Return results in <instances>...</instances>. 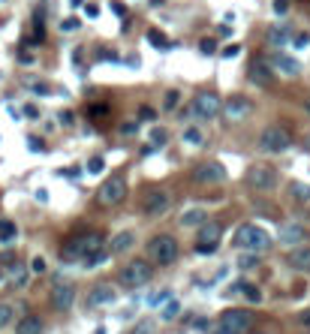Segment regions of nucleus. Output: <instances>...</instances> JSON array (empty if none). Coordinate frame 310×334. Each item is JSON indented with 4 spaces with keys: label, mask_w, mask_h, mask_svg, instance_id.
Returning <instances> with one entry per match:
<instances>
[{
    "label": "nucleus",
    "mask_w": 310,
    "mask_h": 334,
    "mask_svg": "<svg viewBox=\"0 0 310 334\" xmlns=\"http://www.w3.org/2000/svg\"><path fill=\"white\" fill-rule=\"evenodd\" d=\"M241 292H244V295H247V301H253V304H259V301H262V292H259L256 286H250V283H244V286H241Z\"/></svg>",
    "instance_id": "nucleus-34"
},
{
    "label": "nucleus",
    "mask_w": 310,
    "mask_h": 334,
    "mask_svg": "<svg viewBox=\"0 0 310 334\" xmlns=\"http://www.w3.org/2000/svg\"><path fill=\"white\" fill-rule=\"evenodd\" d=\"M151 3H163V0H151Z\"/></svg>",
    "instance_id": "nucleus-56"
},
{
    "label": "nucleus",
    "mask_w": 310,
    "mask_h": 334,
    "mask_svg": "<svg viewBox=\"0 0 310 334\" xmlns=\"http://www.w3.org/2000/svg\"><path fill=\"white\" fill-rule=\"evenodd\" d=\"M109 256H112V253H109V250L102 247V250H96V253L84 256V259H81V265H84V268H96V265H102V262H106Z\"/></svg>",
    "instance_id": "nucleus-26"
},
{
    "label": "nucleus",
    "mask_w": 310,
    "mask_h": 334,
    "mask_svg": "<svg viewBox=\"0 0 310 334\" xmlns=\"http://www.w3.org/2000/svg\"><path fill=\"white\" fill-rule=\"evenodd\" d=\"M169 193L166 190H160V187H154V190H148L145 193V199H142V205H145V214L148 217H160V214H166L169 211Z\"/></svg>",
    "instance_id": "nucleus-13"
},
{
    "label": "nucleus",
    "mask_w": 310,
    "mask_h": 334,
    "mask_svg": "<svg viewBox=\"0 0 310 334\" xmlns=\"http://www.w3.org/2000/svg\"><path fill=\"white\" fill-rule=\"evenodd\" d=\"M30 90H33V93H39V96H48V93H54V90H51L48 84H42V81H33V84H30Z\"/></svg>",
    "instance_id": "nucleus-40"
},
{
    "label": "nucleus",
    "mask_w": 310,
    "mask_h": 334,
    "mask_svg": "<svg viewBox=\"0 0 310 334\" xmlns=\"http://www.w3.org/2000/svg\"><path fill=\"white\" fill-rule=\"evenodd\" d=\"M253 310H247V307H229V310H223L220 313V328L226 334H247L253 328Z\"/></svg>",
    "instance_id": "nucleus-6"
},
{
    "label": "nucleus",
    "mask_w": 310,
    "mask_h": 334,
    "mask_svg": "<svg viewBox=\"0 0 310 334\" xmlns=\"http://www.w3.org/2000/svg\"><path fill=\"white\" fill-rule=\"evenodd\" d=\"M115 301H118V289L112 283H96L87 292V307H109Z\"/></svg>",
    "instance_id": "nucleus-14"
},
{
    "label": "nucleus",
    "mask_w": 310,
    "mask_h": 334,
    "mask_svg": "<svg viewBox=\"0 0 310 334\" xmlns=\"http://www.w3.org/2000/svg\"><path fill=\"white\" fill-rule=\"evenodd\" d=\"M102 169H106V160H102V157H90V160H87V172H90V175H102Z\"/></svg>",
    "instance_id": "nucleus-33"
},
{
    "label": "nucleus",
    "mask_w": 310,
    "mask_h": 334,
    "mask_svg": "<svg viewBox=\"0 0 310 334\" xmlns=\"http://www.w3.org/2000/svg\"><path fill=\"white\" fill-rule=\"evenodd\" d=\"M0 277H3V274H0Z\"/></svg>",
    "instance_id": "nucleus-57"
},
{
    "label": "nucleus",
    "mask_w": 310,
    "mask_h": 334,
    "mask_svg": "<svg viewBox=\"0 0 310 334\" xmlns=\"http://www.w3.org/2000/svg\"><path fill=\"white\" fill-rule=\"evenodd\" d=\"M121 286H127V289H139V286H145V283H151V277H154V265L148 262V259H130L124 268H121Z\"/></svg>",
    "instance_id": "nucleus-4"
},
{
    "label": "nucleus",
    "mask_w": 310,
    "mask_h": 334,
    "mask_svg": "<svg viewBox=\"0 0 310 334\" xmlns=\"http://www.w3.org/2000/svg\"><path fill=\"white\" fill-rule=\"evenodd\" d=\"M286 9H289V0H274V12L277 15H286Z\"/></svg>",
    "instance_id": "nucleus-45"
},
{
    "label": "nucleus",
    "mask_w": 310,
    "mask_h": 334,
    "mask_svg": "<svg viewBox=\"0 0 310 334\" xmlns=\"http://www.w3.org/2000/svg\"><path fill=\"white\" fill-rule=\"evenodd\" d=\"M286 265L292 268V271H301V274H310V244H298V247H292L289 253H286Z\"/></svg>",
    "instance_id": "nucleus-18"
},
{
    "label": "nucleus",
    "mask_w": 310,
    "mask_h": 334,
    "mask_svg": "<svg viewBox=\"0 0 310 334\" xmlns=\"http://www.w3.org/2000/svg\"><path fill=\"white\" fill-rule=\"evenodd\" d=\"M12 283H15V286H24V283H27V271H24L21 265L12 268Z\"/></svg>",
    "instance_id": "nucleus-37"
},
{
    "label": "nucleus",
    "mask_w": 310,
    "mask_h": 334,
    "mask_svg": "<svg viewBox=\"0 0 310 334\" xmlns=\"http://www.w3.org/2000/svg\"><path fill=\"white\" fill-rule=\"evenodd\" d=\"M133 247H136V232H133V229H121L118 235H112V241H109L106 250H109L112 256H118V253H130Z\"/></svg>",
    "instance_id": "nucleus-19"
},
{
    "label": "nucleus",
    "mask_w": 310,
    "mask_h": 334,
    "mask_svg": "<svg viewBox=\"0 0 310 334\" xmlns=\"http://www.w3.org/2000/svg\"><path fill=\"white\" fill-rule=\"evenodd\" d=\"M238 265H241V268H256V265H259V253H244V256L238 259Z\"/></svg>",
    "instance_id": "nucleus-35"
},
{
    "label": "nucleus",
    "mask_w": 310,
    "mask_h": 334,
    "mask_svg": "<svg viewBox=\"0 0 310 334\" xmlns=\"http://www.w3.org/2000/svg\"><path fill=\"white\" fill-rule=\"evenodd\" d=\"M232 247L250 250V253H262V250L271 247V235H268V229L259 226V223H241V226L235 229V235H232Z\"/></svg>",
    "instance_id": "nucleus-2"
},
{
    "label": "nucleus",
    "mask_w": 310,
    "mask_h": 334,
    "mask_svg": "<svg viewBox=\"0 0 310 334\" xmlns=\"http://www.w3.org/2000/svg\"><path fill=\"white\" fill-rule=\"evenodd\" d=\"M60 27H63V30H75V27H78V21H75V18H66Z\"/></svg>",
    "instance_id": "nucleus-50"
},
{
    "label": "nucleus",
    "mask_w": 310,
    "mask_h": 334,
    "mask_svg": "<svg viewBox=\"0 0 310 334\" xmlns=\"http://www.w3.org/2000/svg\"><path fill=\"white\" fill-rule=\"evenodd\" d=\"M178 313H181V301H178V298H169V301L163 304V310H160V319L169 322V319H175Z\"/></svg>",
    "instance_id": "nucleus-27"
},
{
    "label": "nucleus",
    "mask_w": 310,
    "mask_h": 334,
    "mask_svg": "<svg viewBox=\"0 0 310 334\" xmlns=\"http://www.w3.org/2000/svg\"><path fill=\"white\" fill-rule=\"evenodd\" d=\"M247 75H250V81L259 84V87H271V84H274V69L268 66V60H253L250 69H247Z\"/></svg>",
    "instance_id": "nucleus-17"
},
{
    "label": "nucleus",
    "mask_w": 310,
    "mask_h": 334,
    "mask_svg": "<svg viewBox=\"0 0 310 334\" xmlns=\"http://www.w3.org/2000/svg\"><path fill=\"white\" fill-rule=\"evenodd\" d=\"M292 42H295L298 48H307V45H310V36H307V33H298V36H295Z\"/></svg>",
    "instance_id": "nucleus-46"
},
{
    "label": "nucleus",
    "mask_w": 310,
    "mask_h": 334,
    "mask_svg": "<svg viewBox=\"0 0 310 334\" xmlns=\"http://www.w3.org/2000/svg\"><path fill=\"white\" fill-rule=\"evenodd\" d=\"M102 247H106V241H102L99 232H75L72 238L63 241L60 259H63V262H81L84 256H90V253H96V250H102Z\"/></svg>",
    "instance_id": "nucleus-1"
},
{
    "label": "nucleus",
    "mask_w": 310,
    "mask_h": 334,
    "mask_svg": "<svg viewBox=\"0 0 310 334\" xmlns=\"http://www.w3.org/2000/svg\"><path fill=\"white\" fill-rule=\"evenodd\" d=\"M220 54H223V57H235V54H241V45H226Z\"/></svg>",
    "instance_id": "nucleus-44"
},
{
    "label": "nucleus",
    "mask_w": 310,
    "mask_h": 334,
    "mask_svg": "<svg viewBox=\"0 0 310 334\" xmlns=\"http://www.w3.org/2000/svg\"><path fill=\"white\" fill-rule=\"evenodd\" d=\"M27 145H30L33 151H42V142H36V139H27Z\"/></svg>",
    "instance_id": "nucleus-53"
},
{
    "label": "nucleus",
    "mask_w": 310,
    "mask_h": 334,
    "mask_svg": "<svg viewBox=\"0 0 310 334\" xmlns=\"http://www.w3.org/2000/svg\"><path fill=\"white\" fill-rule=\"evenodd\" d=\"M268 66L274 69V72H280V75H301V63L292 57V54H283V51H277L271 60H268Z\"/></svg>",
    "instance_id": "nucleus-16"
},
{
    "label": "nucleus",
    "mask_w": 310,
    "mask_h": 334,
    "mask_svg": "<svg viewBox=\"0 0 310 334\" xmlns=\"http://www.w3.org/2000/svg\"><path fill=\"white\" fill-rule=\"evenodd\" d=\"M18 235V226L12 220H0V241H15Z\"/></svg>",
    "instance_id": "nucleus-28"
},
{
    "label": "nucleus",
    "mask_w": 310,
    "mask_h": 334,
    "mask_svg": "<svg viewBox=\"0 0 310 334\" xmlns=\"http://www.w3.org/2000/svg\"><path fill=\"white\" fill-rule=\"evenodd\" d=\"M178 102H181V93H178V90H166L163 108H166V112H175V108H178Z\"/></svg>",
    "instance_id": "nucleus-32"
},
{
    "label": "nucleus",
    "mask_w": 310,
    "mask_h": 334,
    "mask_svg": "<svg viewBox=\"0 0 310 334\" xmlns=\"http://www.w3.org/2000/svg\"><path fill=\"white\" fill-rule=\"evenodd\" d=\"M148 42H151L154 48H169V39H166L160 30H148Z\"/></svg>",
    "instance_id": "nucleus-31"
},
{
    "label": "nucleus",
    "mask_w": 310,
    "mask_h": 334,
    "mask_svg": "<svg viewBox=\"0 0 310 334\" xmlns=\"http://www.w3.org/2000/svg\"><path fill=\"white\" fill-rule=\"evenodd\" d=\"M21 115H24V118H39V108H36V105H24Z\"/></svg>",
    "instance_id": "nucleus-48"
},
{
    "label": "nucleus",
    "mask_w": 310,
    "mask_h": 334,
    "mask_svg": "<svg viewBox=\"0 0 310 334\" xmlns=\"http://www.w3.org/2000/svg\"><path fill=\"white\" fill-rule=\"evenodd\" d=\"M139 118H142V121H154V108H151V105H142Z\"/></svg>",
    "instance_id": "nucleus-47"
},
{
    "label": "nucleus",
    "mask_w": 310,
    "mask_h": 334,
    "mask_svg": "<svg viewBox=\"0 0 310 334\" xmlns=\"http://www.w3.org/2000/svg\"><path fill=\"white\" fill-rule=\"evenodd\" d=\"M253 112V102L244 96V93H232L223 105H220V115L229 121V124H235V121H244L247 115Z\"/></svg>",
    "instance_id": "nucleus-11"
},
{
    "label": "nucleus",
    "mask_w": 310,
    "mask_h": 334,
    "mask_svg": "<svg viewBox=\"0 0 310 334\" xmlns=\"http://www.w3.org/2000/svg\"><path fill=\"white\" fill-rule=\"evenodd\" d=\"M220 238H223V226L220 223H202L199 235H196V253L199 256H211L217 250Z\"/></svg>",
    "instance_id": "nucleus-10"
},
{
    "label": "nucleus",
    "mask_w": 310,
    "mask_h": 334,
    "mask_svg": "<svg viewBox=\"0 0 310 334\" xmlns=\"http://www.w3.org/2000/svg\"><path fill=\"white\" fill-rule=\"evenodd\" d=\"M12 319H15V310H12V304L0 301V331H3V328H9V325H12Z\"/></svg>",
    "instance_id": "nucleus-29"
},
{
    "label": "nucleus",
    "mask_w": 310,
    "mask_h": 334,
    "mask_svg": "<svg viewBox=\"0 0 310 334\" xmlns=\"http://www.w3.org/2000/svg\"><path fill=\"white\" fill-rule=\"evenodd\" d=\"M30 271H33V274H42V271H45V259H42V256H33V259H30Z\"/></svg>",
    "instance_id": "nucleus-41"
},
{
    "label": "nucleus",
    "mask_w": 310,
    "mask_h": 334,
    "mask_svg": "<svg viewBox=\"0 0 310 334\" xmlns=\"http://www.w3.org/2000/svg\"><path fill=\"white\" fill-rule=\"evenodd\" d=\"M96 199H99L102 205H121V202L127 199V181H124L121 175H115V178L102 181V187H99Z\"/></svg>",
    "instance_id": "nucleus-12"
},
{
    "label": "nucleus",
    "mask_w": 310,
    "mask_h": 334,
    "mask_svg": "<svg viewBox=\"0 0 310 334\" xmlns=\"http://www.w3.org/2000/svg\"><path fill=\"white\" fill-rule=\"evenodd\" d=\"M184 142L193 145V148H199V145L205 142V133H202L199 127H184Z\"/></svg>",
    "instance_id": "nucleus-25"
},
{
    "label": "nucleus",
    "mask_w": 310,
    "mask_h": 334,
    "mask_svg": "<svg viewBox=\"0 0 310 334\" xmlns=\"http://www.w3.org/2000/svg\"><path fill=\"white\" fill-rule=\"evenodd\" d=\"M199 51H202V54H214V51H217V42H214V39H202V42H199Z\"/></svg>",
    "instance_id": "nucleus-39"
},
{
    "label": "nucleus",
    "mask_w": 310,
    "mask_h": 334,
    "mask_svg": "<svg viewBox=\"0 0 310 334\" xmlns=\"http://www.w3.org/2000/svg\"><path fill=\"white\" fill-rule=\"evenodd\" d=\"M292 145V133L286 130V127H265L262 133H259V148L265 151V154H280V151H286Z\"/></svg>",
    "instance_id": "nucleus-7"
},
{
    "label": "nucleus",
    "mask_w": 310,
    "mask_h": 334,
    "mask_svg": "<svg viewBox=\"0 0 310 334\" xmlns=\"http://www.w3.org/2000/svg\"><path fill=\"white\" fill-rule=\"evenodd\" d=\"M166 142H169V133H166L163 127H160V130H151V151H154V148H163Z\"/></svg>",
    "instance_id": "nucleus-30"
},
{
    "label": "nucleus",
    "mask_w": 310,
    "mask_h": 334,
    "mask_svg": "<svg viewBox=\"0 0 310 334\" xmlns=\"http://www.w3.org/2000/svg\"><path fill=\"white\" fill-rule=\"evenodd\" d=\"M112 12H115V15H127V9H124V3H112Z\"/></svg>",
    "instance_id": "nucleus-51"
},
{
    "label": "nucleus",
    "mask_w": 310,
    "mask_h": 334,
    "mask_svg": "<svg viewBox=\"0 0 310 334\" xmlns=\"http://www.w3.org/2000/svg\"><path fill=\"white\" fill-rule=\"evenodd\" d=\"M289 196L295 199V202H310V184H304V181H292L289 184Z\"/></svg>",
    "instance_id": "nucleus-23"
},
{
    "label": "nucleus",
    "mask_w": 310,
    "mask_h": 334,
    "mask_svg": "<svg viewBox=\"0 0 310 334\" xmlns=\"http://www.w3.org/2000/svg\"><path fill=\"white\" fill-rule=\"evenodd\" d=\"M304 238H307V229H304L301 223H286V226L280 229V235H277V241L286 244V247H298Z\"/></svg>",
    "instance_id": "nucleus-20"
},
{
    "label": "nucleus",
    "mask_w": 310,
    "mask_h": 334,
    "mask_svg": "<svg viewBox=\"0 0 310 334\" xmlns=\"http://www.w3.org/2000/svg\"><path fill=\"white\" fill-rule=\"evenodd\" d=\"M304 108H307V115H310V99H307V105H304Z\"/></svg>",
    "instance_id": "nucleus-55"
},
{
    "label": "nucleus",
    "mask_w": 310,
    "mask_h": 334,
    "mask_svg": "<svg viewBox=\"0 0 310 334\" xmlns=\"http://www.w3.org/2000/svg\"><path fill=\"white\" fill-rule=\"evenodd\" d=\"M193 184H199V187H211V184H223L226 181V169H223V163H217V160H205V163H199L196 169H193Z\"/></svg>",
    "instance_id": "nucleus-9"
},
{
    "label": "nucleus",
    "mask_w": 310,
    "mask_h": 334,
    "mask_svg": "<svg viewBox=\"0 0 310 334\" xmlns=\"http://www.w3.org/2000/svg\"><path fill=\"white\" fill-rule=\"evenodd\" d=\"M51 304H54V310H69V307L75 304V286H72V283H63V280H54Z\"/></svg>",
    "instance_id": "nucleus-15"
},
{
    "label": "nucleus",
    "mask_w": 310,
    "mask_h": 334,
    "mask_svg": "<svg viewBox=\"0 0 310 334\" xmlns=\"http://www.w3.org/2000/svg\"><path fill=\"white\" fill-rule=\"evenodd\" d=\"M220 105H223V99H220L214 90H199V93L193 96V102H190V112H193L196 118H202V121H214V118L220 115Z\"/></svg>",
    "instance_id": "nucleus-8"
},
{
    "label": "nucleus",
    "mask_w": 310,
    "mask_h": 334,
    "mask_svg": "<svg viewBox=\"0 0 310 334\" xmlns=\"http://www.w3.org/2000/svg\"><path fill=\"white\" fill-rule=\"evenodd\" d=\"M15 334H45V325L39 316H21L15 322Z\"/></svg>",
    "instance_id": "nucleus-21"
},
{
    "label": "nucleus",
    "mask_w": 310,
    "mask_h": 334,
    "mask_svg": "<svg viewBox=\"0 0 310 334\" xmlns=\"http://www.w3.org/2000/svg\"><path fill=\"white\" fill-rule=\"evenodd\" d=\"M106 112H109V105H102V102L90 105V115H93V118H106Z\"/></svg>",
    "instance_id": "nucleus-43"
},
{
    "label": "nucleus",
    "mask_w": 310,
    "mask_h": 334,
    "mask_svg": "<svg viewBox=\"0 0 310 334\" xmlns=\"http://www.w3.org/2000/svg\"><path fill=\"white\" fill-rule=\"evenodd\" d=\"M247 184L256 190V193H271L277 184H280V172L268 163H253L247 169Z\"/></svg>",
    "instance_id": "nucleus-5"
},
{
    "label": "nucleus",
    "mask_w": 310,
    "mask_h": 334,
    "mask_svg": "<svg viewBox=\"0 0 310 334\" xmlns=\"http://www.w3.org/2000/svg\"><path fill=\"white\" fill-rule=\"evenodd\" d=\"M304 148H307V151H310V133H307V136H304Z\"/></svg>",
    "instance_id": "nucleus-54"
},
{
    "label": "nucleus",
    "mask_w": 310,
    "mask_h": 334,
    "mask_svg": "<svg viewBox=\"0 0 310 334\" xmlns=\"http://www.w3.org/2000/svg\"><path fill=\"white\" fill-rule=\"evenodd\" d=\"M84 12H87V18H96V15H99V9H96L93 3H87V6H84Z\"/></svg>",
    "instance_id": "nucleus-49"
},
{
    "label": "nucleus",
    "mask_w": 310,
    "mask_h": 334,
    "mask_svg": "<svg viewBox=\"0 0 310 334\" xmlns=\"http://www.w3.org/2000/svg\"><path fill=\"white\" fill-rule=\"evenodd\" d=\"M130 334H154V322H151V319H142V322H136V328Z\"/></svg>",
    "instance_id": "nucleus-38"
},
{
    "label": "nucleus",
    "mask_w": 310,
    "mask_h": 334,
    "mask_svg": "<svg viewBox=\"0 0 310 334\" xmlns=\"http://www.w3.org/2000/svg\"><path fill=\"white\" fill-rule=\"evenodd\" d=\"M301 325H304V328H310V307L301 313Z\"/></svg>",
    "instance_id": "nucleus-52"
},
{
    "label": "nucleus",
    "mask_w": 310,
    "mask_h": 334,
    "mask_svg": "<svg viewBox=\"0 0 310 334\" xmlns=\"http://www.w3.org/2000/svg\"><path fill=\"white\" fill-rule=\"evenodd\" d=\"M289 36H292V30H289V27H271V30H268V42H271V45H277V48H280V45H286V42H289Z\"/></svg>",
    "instance_id": "nucleus-24"
},
{
    "label": "nucleus",
    "mask_w": 310,
    "mask_h": 334,
    "mask_svg": "<svg viewBox=\"0 0 310 334\" xmlns=\"http://www.w3.org/2000/svg\"><path fill=\"white\" fill-rule=\"evenodd\" d=\"M178 256H181L178 238H172V235H154V238L148 241V262H151V265L166 268V265H172Z\"/></svg>",
    "instance_id": "nucleus-3"
},
{
    "label": "nucleus",
    "mask_w": 310,
    "mask_h": 334,
    "mask_svg": "<svg viewBox=\"0 0 310 334\" xmlns=\"http://www.w3.org/2000/svg\"><path fill=\"white\" fill-rule=\"evenodd\" d=\"M169 298H172V292H169V289H163V292H154L148 304H151V307H160V304H166Z\"/></svg>",
    "instance_id": "nucleus-36"
},
{
    "label": "nucleus",
    "mask_w": 310,
    "mask_h": 334,
    "mask_svg": "<svg viewBox=\"0 0 310 334\" xmlns=\"http://www.w3.org/2000/svg\"><path fill=\"white\" fill-rule=\"evenodd\" d=\"M202 223H208V211L199 208V205L181 214V226H184V229H193V226H202Z\"/></svg>",
    "instance_id": "nucleus-22"
},
{
    "label": "nucleus",
    "mask_w": 310,
    "mask_h": 334,
    "mask_svg": "<svg viewBox=\"0 0 310 334\" xmlns=\"http://www.w3.org/2000/svg\"><path fill=\"white\" fill-rule=\"evenodd\" d=\"M133 133H139V124H136V121L121 124V136H133Z\"/></svg>",
    "instance_id": "nucleus-42"
}]
</instances>
